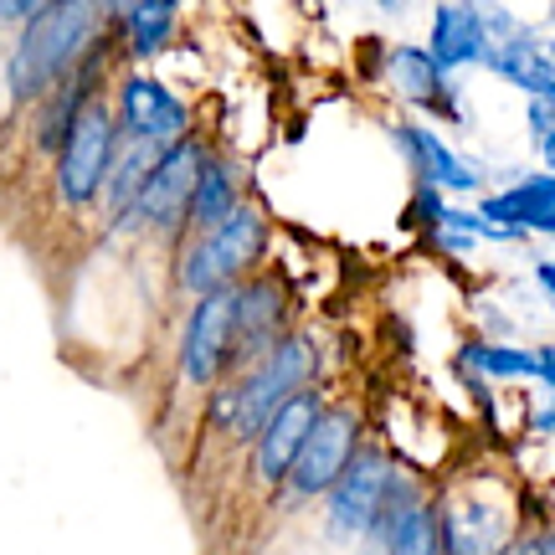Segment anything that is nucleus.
I'll list each match as a JSON object with an SVG mask.
<instances>
[{"mask_svg":"<svg viewBox=\"0 0 555 555\" xmlns=\"http://www.w3.org/2000/svg\"><path fill=\"white\" fill-rule=\"evenodd\" d=\"M108 31V5L88 0H47L31 26H21L16 47L5 57V93L11 103H41L57 88L82 52Z\"/></svg>","mask_w":555,"mask_h":555,"instance_id":"obj_1","label":"nucleus"},{"mask_svg":"<svg viewBox=\"0 0 555 555\" xmlns=\"http://www.w3.org/2000/svg\"><path fill=\"white\" fill-rule=\"evenodd\" d=\"M314 339L309 335H288L278 350L258 360V365H247L232 386H221L217 401H211V416H217V427L232 442H258V433L273 422V412L283 406L288 397H298L309 376H314Z\"/></svg>","mask_w":555,"mask_h":555,"instance_id":"obj_2","label":"nucleus"},{"mask_svg":"<svg viewBox=\"0 0 555 555\" xmlns=\"http://www.w3.org/2000/svg\"><path fill=\"white\" fill-rule=\"evenodd\" d=\"M262 247H268V221H262L258 206L242 201L221 227L180 242V258H176L180 294L206 298V294H217V288H237V278L262 258Z\"/></svg>","mask_w":555,"mask_h":555,"instance_id":"obj_3","label":"nucleus"},{"mask_svg":"<svg viewBox=\"0 0 555 555\" xmlns=\"http://www.w3.org/2000/svg\"><path fill=\"white\" fill-rule=\"evenodd\" d=\"M119 119H114V103L93 99L82 108V119L73 124V134L62 144V155L52 159V196L62 211H93L103 196V180L119 159Z\"/></svg>","mask_w":555,"mask_h":555,"instance_id":"obj_4","label":"nucleus"},{"mask_svg":"<svg viewBox=\"0 0 555 555\" xmlns=\"http://www.w3.org/2000/svg\"><path fill=\"white\" fill-rule=\"evenodd\" d=\"M206 144L196 134L165 144V155L155 159V170L144 180V191L134 201V217L129 227H150L159 237H185V211H191V191H196V176L206 165Z\"/></svg>","mask_w":555,"mask_h":555,"instance_id":"obj_5","label":"nucleus"},{"mask_svg":"<svg viewBox=\"0 0 555 555\" xmlns=\"http://www.w3.org/2000/svg\"><path fill=\"white\" fill-rule=\"evenodd\" d=\"M391 457L380 448H360L350 457V468L339 474V483L324 494V535L339 540V545H365L371 530L380 519V504H386V489H391Z\"/></svg>","mask_w":555,"mask_h":555,"instance_id":"obj_6","label":"nucleus"},{"mask_svg":"<svg viewBox=\"0 0 555 555\" xmlns=\"http://www.w3.org/2000/svg\"><path fill=\"white\" fill-rule=\"evenodd\" d=\"M232 319H237V288H217L191 304L185 314V335H180V376L185 386H217L227 376V356H232Z\"/></svg>","mask_w":555,"mask_h":555,"instance_id":"obj_7","label":"nucleus"},{"mask_svg":"<svg viewBox=\"0 0 555 555\" xmlns=\"http://www.w3.org/2000/svg\"><path fill=\"white\" fill-rule=\"evenodd\" d=\"M356 453H360V412L356 406H324L314 422V433H309V442H304V453H298L294 474H288L294 499L330 494Z\"/></svg>","mask_w":555,"mask_h":555,"instance_id":"obj_8","label":"nucleus"},{"mask_svg":"<svg viewBox=\"0 0 555 555\" xmlns=\"http://www.w3.org/2000/svg\"><path fill=\"white\" fill-rule=\"evenodd\" d=\"M483 21H489V62L483 67L515 82L530 99H555V41L515 26L509 11H483Z\"/></svg>","mask_w":555,"mask_h":555,"instance_id":"obj_9","label":"nucleus"},{"mask_svg":"<svg viewBox=\"0 0 555 555\" xmlns=\"http://www.w3.org/2000/svg\"><path fill=\"white\" fill-rule=\"evenodd\" d=\"M114 119H119V134L134 139V144H176V139L191 134V108L165 88L150 73H124L119 99H114Z\"/></svg>","mask_w":555,"mask_h":555,"instance_id":"obj_10","label":"nucleus"},{"mask_svg":"<svg viewBox=\"0 0 555 555\" xmlns=\"http://www.w3.org/2000/svg\"><path fill=\"white\" fill-rule=\"evenodd\" d=\"M288 339V294L278 278H253L237 283V319H232V356L227 371H247L258 365L268 350H278Z\"/></svg>","mask_w":555,"mask_h":555,"instance_id":"obj_11","label":"nucleus"},{"mask_svg":"<svg viewBox=\"0 0 555 555\" xmlns=\"http://www.w3.org/2000/svg\"><path fill=\"white\" fill-rule=\"evenodd\" d=\"M319 412H324V397H319L314 386H304L298 397H288L283 406H278L273 422L258 433V442H253V478H258L262 489L288 483L298 453H304V442H309V433H314Z\"/></svg>","mask_w":555,"mask_h":555,"instance_id":"obj_12","label":"nucleus"},{"mask_svg":"<svg viewBox=\"0 0 555 555\" xmlns=\"http://www.w3.org/2000/svg\"><path fill=\"white\" fill-rule=\"evenodd\" d=\"M437 515V540L442 555H504L509 540V509L483 494H448Z\"/></svg>","mask_w":555,"mask_h":555,"instance_id":"obj_13","label":"nucleus"},{"mask_svg":"<svg viewBox=\"0 0 555 555\" xmlns=\"http://www.w3.org/2000/svg\"><path fill=\"white\" fill-rule=\"evenodd\" d=\"M427 57H433V67L442 78L489 62V21H483V11L478 5H437Z\"/></svg>","mask_w":555,"mask_h":555,"instance_id":"obj_14","label":"nucleus"},{"mask_svg":"<svg viewBox=\"0 0 555 555\" xmlns=\"http://www.w3.org/2000/svg\"><path fill=\"white\" fill-rule=\"evenodd\" d=\"M478 217L489 221V227H499V232H509V237H519V232H545V237H555V176L551 170H545V176H525L519 185H509V191L483 196Z\"/></svg>","mask_w":555,"mask_h":555,"instance_id":"obj_15","label":"nucleus"},{"mask_svg":"<svg viewBox=\"0 0 555 555\" xmlns=\"http://www.w3.org/2000/svg\"><path fill=\"white\" fill-rule=\"evenodd\" d=\"M397 144L406 150L416 170V185H433V191H478V170L468 159L457 155L448 139L437 134V129H422V124H401L397 129Z\"/></svg>","mask_w":555,"mask_h":555,"instance_id":"obj_16","label":"nucleus"},{"mask_svg":"<svg viewBox=\"0 0 555 555\" xmlns=\"http://www.w3.org/2000/svg\"><path fill=\"white\" fill-rule=\"evenodd\" d=\"M176 21H180V5L170 0H139V5H108V26L119 47L129 52L134 62H150L159 57L170 41H176Z\"/></svg>","mask_w":555,"mask_h":555,"instance_id":"obj_17","label":"nucleus"},{"mask_svg":"<svg viewBox=\"0 0 555 555\" xmlns=\"http://www.w3.org/2000/svg\"><path fill=\"white\" fill-rule=\"evenodd\" d=\"M237 206H242L237 165L221 155H206V165H201V176H196V191H191V211H185V237H201V232L221 227Z\"/></svg>","mask_w":555,"mask_h":555,"instance_id":"obj_18","label":"nucleus"},{"mask_svg":"<svg viewBox=\"0 0 555 555\" xmlns=\"http://www.w3.org/2000/svg\"><path fill=\"white\" fill-rule=\"evenodd\" d=\"M391 78L401 82V93H406L416 108L457 119V103H453V93H448V78L437 73L433 57H427L422 47H397V52H391Z\"/></svg>","mask_w":555,"mask_h":555,"instance_id":"obj_19","label":"nucleus"},{"mask_svg":"<svg viewBox=\"0 0 555 555\" xmlns=\"http://www.w3.org/2000/svg\"><path fill=\"white\" fill-rule=\"evenodd\" d=\"M380 540L391 555H442V540H437V515L422 504V509H412V515L401 519L391 535H371Z\"/></svg>","mask_w":555,"mask_h":555,"instance_id":"obj_20","label":"nucleus"},{"mask_svg":"<svg viewBox=\"0 0 555 555\" xmlns=\"http://www.w3.org/2000/svg\"><path fill=\"white\" fill-rule=\"evenodd\" d=\"M463 360L483 376H535V350H515V345H468Z\"/></svg>","mask_w":555,"mask_h":555,"instance_id":"obj_21","label":"nucleus"},{"mask_svg":"<svg viewBox=\"0 0 555 555\" xmlns=\"http://www.w3.org/2000/svg\"><path fill=\"white\" fill-rule=\"evenodd\" d=\"M525 119H530V134L540 144V159L551 165V176H555V99H530Z\"/></svg>","mask_w":555,"mask_h":555,"instance_id":"obj_22","label":"nucleus"},{"mask_svg":"<svg viewBox=\"0 0 555 555\" xmlns=\"http://www.w3.org/2000/svg\"><path fill=\"white\" fill-rule=\"evenodd\" d=\"M47 0H0V21H16V26H31L41 16Z\"/></svg>","mask_w":555,"mask_h":555,"instance_id":"obj_23","label":"nucleus"},{"mask_svg":"<svg viewBox=\"0 0 555 555\" xmlns=\"http://www.w3.org/2000/svg\"><path fill=\"white\" fill-rule=\"evenodd\" d=\"M504 555H555V530H545V535H530V540H515Z\"/></svg>","mask_w":555,"mask_h":555,"instance_id":"obj_24","label":"nucleus"},{"mask_svg":"<svg viewBox=\"0 0 555 555\" xmlns=\"http://www.w3.org/2000/svg\"><path fill=\"white\" fill-rule=\"evenodd\" d=\"M535 376L551 386V401H555V350H535Z\"/></svg>","mask_w":555,"mask_h":555,"instance_id":"obj_25","label":"nucleus"},{"mask_svg":"<svg viewBox=\"0 0 555 555\" xmlns=\"http://www.w3.org/2000/svg\"><path fill=\"white\" fill-rule=\"evenodd\" d=\"M535 278H540V288H545V294H551V304H555V262H540Z\"/></svg>","mask_w":555,"mask_h":555,"instance_id":"obj_26","label":"nucleus"},{"mask_svg":"<svg viewBox=\"0 0 555 555\" xmlns=\"http://www.w3.org/2000/svg\"><path fill=\"white\" fill-rule=\"evenodd\" d=\"M365 555H391V551H386L380 540H365Z\"/></svg>","mask_w":555,"mask_h":555,"instance_id":"obj_27","label":"nucleus"},{"mask_svg":"<svg viewBox=\"0 0 555 555\" xmlns=\"http://www.w3.org/2000/svg\"><path fill=\"white\" fill-rule=\"evenodd\" d=\"M551 26H555V5H551Z\"/></svg>","mask_w":555,"mask_h":555,"instance_id":"obj_28","label":"nucleus"}]
</instances>
